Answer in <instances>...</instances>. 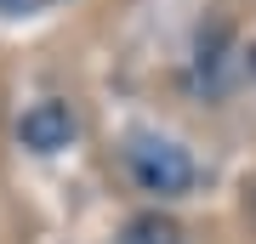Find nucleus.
Instances as JSON below:
<instances>
[{"mask_svg":"<svg viewBox=\"0 0 256 244\" xmlns=\"http://www.w3.org/2000/svg\"><path fill=\"white\" fill-rule=\"evenodd\" d=\"M126 165H131V176L148 193H165V199L194 188V159L176 142H165V136H131L126 142Z\"/></svg>","mask_w":256,"mask_h":244,"instance_id":"nucleus-1","label":"nucleus"},{"mask_svg":"<svg viewBox=\"0 0 256 244\" xmlns=\"http://www.w3.org/2000/svg\"><path fill=\"white\" fill-rule=\"evenodd\" d=\"M18 136H23V148H34V154H57V148H68V136H74L68 102H34V108L18 119Z\"/></svg>","mask_w":256,"mask_h":244,"instance_id":"nucleus-2","label":"nucleus"},{"mask_svg":"<svg viewBox=\"0 0 256 244\" xmlns=\"http://www.w3.org/2000/svg\"><path fill=\"white\" fill-rule=\"evenodd\" d=\"M120 244H182V227L171 216H160V210H148V216H131Z\"/></svg>","mask_w":256,"mask_h":244,"instance_id":"nucleus-3","label":"nucleus"},{"mask_svg":"<svg viewBox=\"0 0 256 244\" xmlns=\"http://www.w3.org/2000/svg\"><path fill=\"white\" fill-rule=\"evenodd\" d=\"M57 0H0V11H12V17H28V11H46Z\"/></svg>","mask_w":256,"mask_h":244,"instance_id":"nucleus-4","label":"nucleus"},{"mask_svg":"<svg viewBox=\"0 0 256 244\" xmlns=\"http://www.w3.org/2000/svg\"><path fill=\"white\" fill-rule=\"evenodd\" d=\"M245 68H250V80H256V45H250V57H245Z\"/></svg>","mask_w":256,"mask_h":244,"instance_id":"nucleus-5","label":"nucleus"}]
</instances>
